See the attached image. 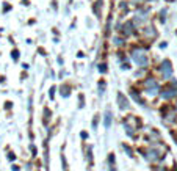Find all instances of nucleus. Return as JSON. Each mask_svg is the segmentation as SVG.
Here are the masks:
<instances>
[{
	"label": "nucleus",
	"instance_id": "7",
	"mask_svg": "<svg viewBox=\"0 0 177 171\" xmlns=\"http://www.w3.org/2000/svg\"><path fill=\"white\" fill-rule=\"evenodd\" d=\"M143 38H146L147 41H152V39H155V38L158 36V31H157V28L154 25H147V27H144L143 28Z\"/></svg>",
	"mask_w": 177,
	"mask_h": 171
},
{
	"label": "nucleus",
	"instance_id": "8",
	"mask_svg": "<svg viewBox=\"0 0 177 171\" xmlns=\"http://www.w3.org/2000/svg\"><path fill=\"white\" fill-rule=\"evenodd\" d=\"M116 102H118V107L121 110H129L130 108V104H129V99L125 97L124 93L118 91V94H116Z\"/></svg>",
	"mask_w": 177,
	"mask_h": 171
},
{
	"label": "nucleus",
	"instance_id": "17",
	"mask_svg": "<svg viewBox=\"0 0 177 171\" xmlns=\"http://www.w3.org/2000/svg\"><path fill=\"white\" fill-rule=\"evenodd\" d=\"M105 86H107L105 80H101V82H99V94H103V93H105Z\"/></svg>",
	"mask_w": 177,
	"mask_h": 171
},
{
	"label": "nucleus",
	"instance_id": "29",
	"mask_svg": "<svg viewBox=\"0 0 177 171\" xmlns=\"http://www.w3.org/2000/svg\"><path fill=\"white\" fill-rule=\"evenodd\" d=\"M22 2H24V5H30V3H28V0H22Z\"/></svg>",
	"mask_w": 177,
	"mask_h": 171
},
{
	"label": "nucleus",
	"instance_id": "13",
	"mask_svg": "<svg viewBox=\"0 0 177 171\" xmlns=\"http://www.w3.org/2000/svg\"><path fill=\"white\" fill-rule=\"evenodd\" d=\"M71 85H63L61 88H60V94H61L63 97H69L71 96Z\"/></svg>",
	"mask_w": 177,
	"mask_h": 171
},
{
	"label": "nucleus",
	"instance_id": "10",
	"mask_svg": "<svg viewBox=\"0 0 177 171\" xmlns=\"http://www.w3.org/2000/svg\"><path fill=\"white\" fill-rule=\"evenodd\" d=\"M160 85H157V86H151V88H146L144 90V93L147 96H151V97H154V96H157V94H160Z\"/></svg>",
	"mask_w": 177,
	"mask_h": 171
},
{
	"label": "nucleus",
	"instance_id": "14",
	"mask_svg": "<svg viewBox=\"0 0 177 171\" xmlns=\"http://www.w3.org/2000/svg\"><path fill=\"white\" fill-rule=\"evenodd\" d=\"M49 118H50L52 119V112H50V110H49V107H46V108H44V126H49Z\"/></svg>",
	"mask_w": 177,
	"mask_h": 171
},
{
	"label": "nucleus",
	"instance_id": "2",
	"mask_svg": "<svg viewBox=\"0 0 177 171\" xmlns=\"http://www.w3.org/2000/svg\"><path fill=\"white\" fill-rule=\"evenodd\" d=\"M162 113V119L166 121L168 124H174L177 121V110L174 108V105H165L160 110Z\"/></svg>",
	"mask_w": 177,
	"mask_h": 171
},
{
	"label": "nucleus",
	"instance_id": "33",
	"mask_svg": "<svg viewBox=\"0 0 177 171\" xmlns=\"http://www.w3.org/2000/svg\"><path fill=\"white\" fill-rule=\"evenodd\" d=\"M176 35H177V31H176Z\"/></svg>",
	"mask_w": 177,
	"mask_h": 171
},
{
	"label": "nucleus",
	"instance_id": "5",
	"mask_svg": "<svg viewBox=\"0 0 177 171\" xmlns=\"http://www.w3.org/2000/svg\"><path fill=\"white\" fill-rule=\"evenodd\" d=\"M135 28H136V25H135V22L133 20H127V22H124L122 25H121V33H122V36L124 38H129V36H132V35H135Z\"/></svg>",
	"mask_w": 177,
	"mask_h": 171
},
{
	"label": "nucleus",
	"instance_id": "28",
	"mask_svg": "<svg viewBox=\"0 0 177 171\" xmlns=\"http://www.w3.org/2000/svg\"><path fill=\"white\" fill-rule=\"evenodd\" d=\"M5 108H11V102H9V101L7 102V105H5Z\"/></svg>",
	"mask_w": 177,
	"mask_h": 171
},
{
	"label": "nucleus",
	"instance_id": "30",
	"mask_svg": "<svg viewBox=\"0 0 177 171\" xmlns=\"http://www.w3.org/2000/svg\"><path fill=\"white\" fill-rule=\"evenodd\" d=\"M174 108L177 110V99H176V104H174Z\"/></svg>",
	"mask_w": 177,
	"mask_h": 171
},
{
	"label": "nucleus",
	"instance_id": "9",
	"mask_svg": "<svg viewBox=\"0 0 177 171\" xmlns=\"http://www.w3.org/2000/svg\"><path fill=\"white\" fill-rule=\"evenodd\" d=\"M111 123H113V113H111V110H110V108H107V112H105V115H103V126H105V129L111 127Z\"/></svg>",
	"mask_w": 177,
	"mask_h": 171
},
{
	"label": "nucleus",
	"instance_id": "31",
	"mask_svg": "<svg viewBox=\"0 0 177 171\" xmlns=\"http://www.w3.org/2000/svg\"><path fill=\"white\" fill-rule=\"evenodd\" d=\"M72 2H74V0H69V3H72Z\"/></svg>",
	"mask_w": 177,
	"mask_h": 171
},
{
	"label": "nucleus",
	"instance_id": "6",
	"mask_svg": "<svg viewBox=\"0 0 177 171\" xmlns=\"http://www.w3.org/2000/svg\"><path fill=\"white\" fill-rule=\"evenodd\" d=\"M144 157L149 162H157V160H162L165 157V154H162V151H158L157 148H151V149L147 151V154H144Z\"/></svg>",
	"mask_w": 177,
	"mask_h": 171
},
{
	"label": "nucleus",
	"instance_id": "12",
	"mask_svg": "<svg viewBox=\"0 0 177 171\" xmlns=\"http://www.w3.org/2000/svg\"><path fill=\"white\" fill-rule=\"evenodd\" d=\"M113 44H114L116 47H124L125 44H127V41H125L124 36H122V38H121V36H114V38H113Z\"/></svg>",
	"mask_w": 177,
	"mask_h": 171
},
{
	"label": "nucleus",
	"instance_id": "3",
	"mask_svg": "<svg viewBox=\"0 0 177 171\" xmlns=\"http://www.w3.org/2000/svg\"><path fill=\"white\" fill-rule=\"evenodd\" d=\"M173 63H171V60H163L162 64H160V74H162V79L168 80L171 79V75H173Z\"/></svg>",
	"mask_w": 177,
	"mask_h": 171
},
{
	"label": "nucleus",
	"instance_id": "32",
	"mask_svg": "<svg viewBox=\"0 0 177 171\" xmlns=\"http://www.w3.org/2000/svg\"><path fill=\"white\" fill-rule=\"evenodd\" d=\"M173 171H177V170H173Z\"/></svg>",
	"mask_w": 177,
	"mask_h": 171
},
{
	"label": "nucleus",
	"instance_id": "19",
	"mask_svg": "<svg viewBox=\"0 0 177 171\" xmlns=\"http://www.w3.org/2000/svg\"><path fill=\"white\" fill-rule=\"evenodd\" d=\"M165 14H166V10H162V11H160V14H158L160 16L158 19H160V22H163V24H165V20H166V16H165Z\"/></svg>",
	"mask_w": 177,
	"mask_h": 171
},
{
	"label": "nucleus",
	"instance_id": "15",
	"mask_svg": "<svg viewBox=\"0 0 177 171\" xmlns=\"http://www.w3.org/2000/svg\"><path fill=\"white\" fill-rule=\"evenodd\" d=\"M99 119H101V115L96 113V115H94V118H93V129H97V126H99Z\"/></svg>",
	"mask_w": 177,
	"mask_h": 171
},
{
	"label": "nucleus",
	"instance_id": "25",
	"mask_svg": "<svg viewBox=\"0 0 177 171\" xmlns=\"http://www.w3.org/2000/svg\"><path fill=\"white\" fill-rule=\"evenodd\" d=\"M8 159H9V160H14V159H16V156H14V154H9V156H8Z\"/></svg>",
	"mask_w": 177,
	"mask_h": 171
},
{
	"label": "nucleus",
	"instance_id": "23",
	"mask_svg": "<svg viewBox=\"0 0 177 171\" xmlns=\"http://www.w3.org/2000/svg\"><path fill=\"white\" fill-rule=\"evenodd\" d=\"M144 2V0H130V3H133V5H140L141 7V3Z\"/></svg>",
	"mask_w": 177,
	"mask_h": 171
},
{
	"label": "nucleus",
	"instance_id": "11",
	"mask_svg": "<svg viewBox=\"0 0 177 171\" xmlns=\"http://www.w3.org/2000/svg\"><path fill=\"white\" fill-rule=\"evenodd\" d=\"M130 96L135 99V102H140V105L146 107V101H144V99H143V97L140 96V93L136 94V90H130Z\"/></svg>",
	"mask_w": 177,
	"mask_h": 171
},
{
	"label": "nucleus",
	"instance_id": "21",
	"mask_svg": "<svg viewBox=\"0 0 177 171\" xmlns=\"http://www.w3.org/2000/svg\"><path fill=\"white\" fill-rule=\"evenodd\" d=\"M55 91H57V86H52L50 90H49V97H50V99H53V96H55Z\"/></svg>",
	"mask_w": 177,
	"mask_h": 171
},
{
	"label": "nucleus",
	"instance_id": "20",
	"mask_svg": "<svg viewBox=\"0 0 177 171\" xmlns=\"http://www.w3.org/2000/svg\"><path fill=\"white\" fill-rule=\"evenodd\" d=\"M11 58H13L14 61H17V60H19V50H17V49H14V50L11 52Z\"/></svg>",
	"mask_w": 177,
	"mask_h": 171
},
{
	"label": "nucleus",
	"instance_id": "22",
	"mask_svg": "<svg viewBox=\"0 0 177 171\" xmlns=\"http://www.w3.org/2000/svg\"><path fill=\"white\" fill-rule=\"evenodd\" d=\"M121 69H130V64L127 63V61H124V63H121Z\"/></svg>",
	"mask_w": 177,
	"mask_h": 171
},
{
	"label": "nucleus",
	"instance_id": "18",
	"mask_svg": "<svg viewBox=\"0 0 177 171\" xmlns=\"http://www.w3.org/2000/svg\"><path fill=\"white\" fill-rule=\"evenodd\" d=\"M122 148H124V151L127 152V156H129V157H133V151H132V148H130L129 145H125V143H124Z\"/></svg>",
	"mask_w": 177,
	"mask_h": 171
},
{
	"label": "nucleus",
	"instance_id": "26",
	"mask_svg": "<svg viewBox=\"0 0 177 171\" xmlns=\"http://www.w3.org/2000/svg\"><path fill=\"white\" fill-rule=\"evenodd\" d=\"M86 137H88V134H86V132H82V138H83V140H85V138H86Z\"/></svg>",
	"mask_w": 177,
	"mask_h": 171
},
{
	"label": "nucleus",
	"instance_id": "16",
	"mask_svg": "<svg viewBox=\"0 0 177 171\" xmlns=\"http://www.w3.org/2000/svg\"><path fill=\"white\" fill-rule=\"evenodd\" d=\"M97 69H99V72H101V74H105V72L108 71V68H107V63H101V64L97 66Z\"/></svg>",
	"mask_w": 177,
	"mask_h": 171
},
{
	"label": "nucleus",
	"instance_id": "4",
	"mask_svg": "<svg viewBox=\"0 0 177 171\" xmlns=\"http://www.w3.org/2000/svg\"><path fill=\"white\" fill-rule=\"evenodd\" d=\"M149 19V10L144 8V7H140L136 10V13H135V18H133V22H135V25H141L143 22H146Z\"/></svg>",
	"mask_w": 177,
	"mask_h": 171
},
{
	"label": "nucleus",
	"instance_id": "24",
	"mask_svg": "<svg viewBox=\"0 0 177 171\" xmlns=\"http://www.w3.org/2000/svg\"><path fill=\"white\" fill-rule=\"evenodd\" d=\"M79 101H80V104H79V108H82V107H83V94H80V96H79Z\"/></svg>",
	"mask_w": 177,
	"mask_h": 171
},
{
	"label": "nucleus",
	"instance_id": "27",
	"mask_svg": "<svg viewBox=\"0 0 177 171\" xmlns=\"http://www.w3.org/2000/svg\"><path fill=\"white\" fill-rule=\"evenodd\" d=\"M58 63H60V64H63V63H64V60H63L61 57H58Z\"/></svg>",
	"mask_w": 177,
	"mask_h": 171
},
{
	"label": "nucleus",
	"instance_id": "1",
	"mask_svg": "<svg viewBox=\"0 0 177 171\" xmlns=\"http://www.w3.org/2000/svg\"><path fill=\"white\" fill-rule=\"evenodd\" d=\"M158 96L162 97V99H165V101H169V99L177 97V80L173 79L166 86L162 88V90H160V94H158Z\"/></svg>",
	"mask_w": 177,
	"mask_h": 171
}]
</instances>
